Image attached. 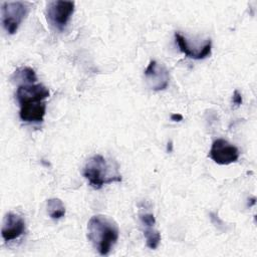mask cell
<instances>
[{
	"label": "cell",
	"mask_w": 257,
	"mask_h": 257,
	"mask_svg": "<svg viewBox=\"0 0 257 257\" xmlns=\"http://www.w3.org/2000/svg\"><path fill=\"white\" fill-rule=\"evenodd\" d=\"M49 89L41 83H21L16 89L19 103V117L29 123H40L46 113L45 99L49 96Z\"/></svg>",
	"instance_id": "1"
},
{
	"label": "cell",
	"mask_w": 257,
	"mask_h": 257,
	"mask_svg": "<svg viewBox=\"0 0 257 257\" xmlns=\"http://www.w3.org/2000/svg\"><path fill=\"white\" fill-rule=\"evenodd\" d=\"M119 237L116 222L105 215H94L87 222V238L99 255H108Z\"/></svg>",
	"instance_id": "2"
},
{
	"label": "cell",
	"mask_w": 257,
	"mask_h": 257,
	"mask_svg": "<svg viewBox=\"0 0 257 257\" xmlns=\"http://www.w3.org/2000/svg\"><path fill=\"white\" fill-rule=\"evenodd\" d=\"M82 176L95 190L122 180L118 172V165L113 161H107L101 155H94L88 159L82 169Z\"/></svg>",
	"instance_id": "3"
},
{
	"label": "cell",
	"mask_w": 257,
	"mask_h": 257,
	"mask_svg": "<svg viewBox=\"0 0 257 257\" xmlns=\"http://www.w3.org/2000/svg\"><path fill=\"white\" fill-rule=\"evenodd\" d=\"M30 10V5L23 1L3 2L1 4V21L8 34H14L24 21Z\"/></svg>",
	"instance_id": "4"
},
{
	"label": "cell",
	"mask_w": 257,
	"mask_h": 257,
	"mask_svg": "<svg viewBox=\"0 0 257 257\" xmlns=\"http://www.w3.org/2000/svg\"><path fill=\"white\" fill-rule=\"evenodd\" d=\"M75 3L73 1L55 0L47 3L45 16L51 27L57 31H62L69 22L73 12Z\"/></svg>",
	"instance_id": "5"
},
{
	"label": "cell",
	"mask_w": 257,
	"mask_h": 257,
	"mask_svg": "<svg viewBox=\"0 0 257 257\" xmlns=\"http://www.w3.org/2000/svg\"><path fill=\"white\" fill-rule=\"evenodd\" d=\"M239 150L224 139L215 140L209 151V158L218 165H230L239 159Z\"/></svg>",
	"instance_id": "6"
},
{
	"label": "cell",
	"mask_w": 257,
	"mask_h": 257,
	"mask_svg": "<svg viewBox=\"0 0 257 257\" xmlns=\"http://www.w3.org/2000/svg\"><path fill=\"white\" fill-rule=\"evenodd\" d=\"M149 86L155 91L165 90L170 81V73L167 67L157 60H151L144 71Z\"/></svg>",
	"instance_id": "7"
},
{
	"label": "cell",
	"mask_w": 257,
	"mask_h": 257,
	"mask_svg": "<svg viewBox=\"0 0 257 257\" xmlns=\"http://www.w3.org/2000/svg\"><path fill=\"white\" fill-rule=\"evenodd\" d=\"M175 40L179 46V49L189 58L195 60H201L208 57L212 51V41L207 39L201 44H191L186 36L180 32L175 33Z\"/></svg>",
	"instance_id": "8"
},
{
	"label": "cell",
	"mask_w": 257,
	"mask_h": 257,
	"mask_svg": "<svg viewBox=\"0 0 257 257\" xmlns=\"http://www.w3.org/2000/svg\"><path fill=\"white\" fill-rule=\"evenodd\" d=\"M25 232V221L15 213L9 212L3 219L1 235L5 242L18 239Z\"/></svg>",
	"instance_id": "9"
},
{
	"label": "cell",
	"mask_w": 257,
	"mask_h": 257,
	"mask_svg": "<svg viewBox=\"0 0 257 257\" xmlns=\"http://www.w3.org/2000/svg\"><path fill=\"white\" fill-rule=\"evenodd\" d=\"M140 221L143 226V232L146 244L150 249H157L161 242V234L155 227L156 218L151 212H141L139 214Z\"/></svg>",
	"instance_id": "10"
},
{
	"label": "cell",
	"mask_w": 257,
	"mask_h": 257,
	"mask_svg": "<svg viewBox=\"0 0 257 257\" xmlns=\"http://www.w3.org/2000/svg\"><path fill=\"white\" fill-rule=\"evenodd\" d=\"M46 211L52 220H59L65 215V206L58 198H51L47 200Z\"/></svg>",
	"instance_id": "11"
},
{
	"label": "cell",
	"mask_w": 257,
	"mask_h": 257,
	"mask_svg": "<svg viewBox=\"0 0 257 257\" xmlns=\"http://www.w3.org/2000/svg\"><path fill=\"white\" fill-rule=\"evenodd\" d=\"M12 79L16 80V81H20L21 83L37 82V76H36V73H35L34 69H32L31 67H28V66L18 68L14 72V74L12 76Z\"/></svg>",
	"instance_id": "12"
},
{
	"label": "cell",
	"mask_w": 257,
	"mask_h": 257,
	"mask_svg": "<svg viewBox=\"0 0 257 257\" xmlns=\"http://www.w3.org/2000/svg\"><path fill=\"white\" fill-rule=\"evenodd\" d=\"M232 101H233V103H234L236 106H239V105L242 103V95H241V93H240L237 89L234 90V92H233Z\"/></svg>",
	"instance_id": "13"
},
{
	"label": "cell",
	"mask_w": 257,
	"mask_h": 257,
	"mask_svg": "<svg viewBox=\"0 0 257 257\" xmlns=\"http://www.w3.org/2000/svg\"><path fill=\"white\" fill-rule=\"evenodd\" d=\"M171 119L174 121H181V120H183V115L180 113H173L171 115Z\"/></svg>",
	"instance_id": "14"
}]
</instances>
